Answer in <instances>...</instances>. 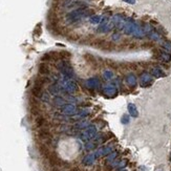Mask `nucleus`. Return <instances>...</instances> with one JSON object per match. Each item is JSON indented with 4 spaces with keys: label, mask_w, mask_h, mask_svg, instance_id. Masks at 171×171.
Returning a JSON list of instances; mask_svg holds the SVG:
<instances>
[{
    "label": "nucleus",
    "mask_w": 171,
    "mask_h": 171,
    "mask_svg": "<svg viewBox=\"0 0 171 171\" xmlns=\"http://www.w3.org/2000/svg\"><path fill=\"white\" fill-rule=\"evenodd\" d=\"M39 72H40V75H47L48 72H50V67H48V65L46 64V63H41V64L39 65Z\"/></svg>",
    "instance_id": "nucleus-1"
}]
</instances>
